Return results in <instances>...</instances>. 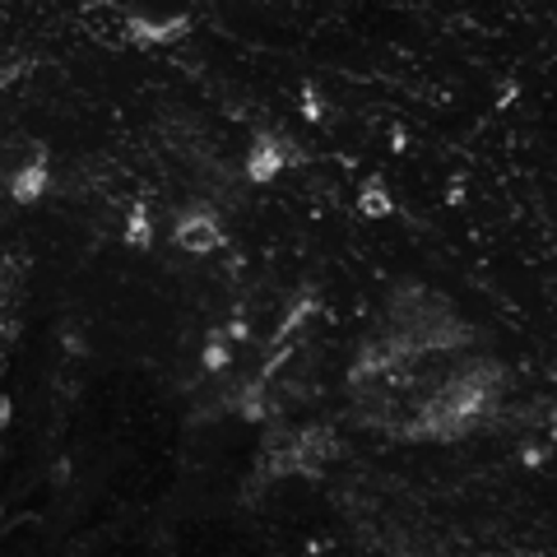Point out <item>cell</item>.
Instances as JSON below:
<instances>
[{"mask_svg": "<svg viewBox=\"0 0 557 557\" xmlns=\"http://www.w3.org/2000/svg\"><path fill=\"white\" fill-rule=\"evenodd\" d=\"M177 242L186 251H214L219 247V223L209 209H190V214L177 223Z\"/></svg>", "mask_w": 557, "mask_h": 557, "instance_id": "6da1fadb", "label": "cell"}]
</instances>
